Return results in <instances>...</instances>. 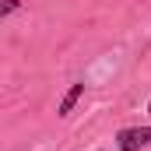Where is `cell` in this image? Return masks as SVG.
I'll list each match as a JSON object with an SVG mask.
<instances>
[{"label":"cell","instance_id":"3","mask_svg":"<svg viewBox=\"0 0 151 151\" xmlns=\"http://www.w3.org/2000/svg\"><path fill=\"white\" fill-rule=\"evenodd\" d=\"M11 11H18V0H7V4H0V14H11Z\"/></svg>","mask_w":151,"mask_h":151},{"label":"cell","instance_id":"4","mask_svg":"<svg viewBox=\"0 0 151 151\" xmlns=\"http://www.w3.org/2000/svg\"><path fill=\"white\" fill-rule=\"evenodd\" d=\"M148 113H151V102H148Z\"/></svg>","mask_w":151,"mask_h":151},{"label":"cell","instance_id":"2","mask_svg":"<svg viewBox=\"0 0 151 151\" xmlns=\"http://www.w3.org/2000/svg\"><path fill=\"white\" fill-rule=\"evenodd\" d=\"M81 95H84V84H81V81H77V84H70V88H67V95L60 99L56 113H60V116H70V113H74V106L81 102Z\"/></svg>","mask_w":151,"mask_h":151},{"label":"cell","instance_id":"1","mask_svg":"<svg viewBox=\"0 0 151 151\" xmlns=\"http://www.w3.org/2000/svg\"><path fill=\"white\" fill-rule=\"evenodd\" d=\"M116 148L119 151H141L151 148V127H127L116 134Z\"/></svg>","mask_w":151,"mask_h":151}]
</instances>
